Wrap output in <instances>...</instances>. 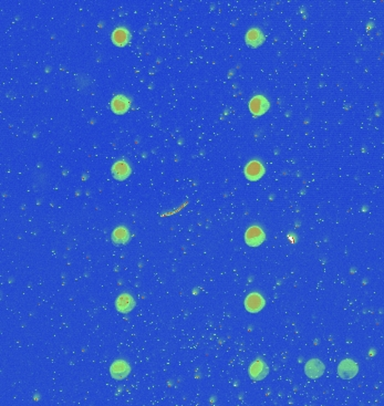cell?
Masks as SVG:
<instances>
[{"mask_svg":"<svg viewBox=\"0 0 384 406\" xmlns=\"http://www.w3.org/2000/svg\"><path fill=\"white\" fill-rule=\"evenodd\" d=\"M359 371L358 364L350 359L343 360L338 367V373L343 380H350L357 375Z\"/></svg>","mask_w":384,"mask_h":406,"instance_id":"obj_1","label":"cell"},{"mask_svg":"<svg viewBox=\"0 0 384 406\" xmlns=\"http://www.w3.org/2000/svg\"><path fill=\"white\" fill-rule=\"evenodd\" d=\"M245 240L250 247H257L265 240V232L259 227H250L245 235Z\"/></svg>","mask_w":384,"mask_h":406,"instance_id":"obj_2","label":"cell"},{"mask_svg":"<svg viewBox=\"0 0 384 406\" xmlns=\"http://www.w3.org/2000/svg\"><path fill=\"white\" fill-rule=\"evenodd\" d=\"M305 372L310 379H318V377H320L323 374V372H325V365H323L321 361L312 359L307 362L305 367Z\"/></svg>","mask_w":384,"mask_h":406,"instance_id":"obj_3","label":"cell"},{"mask_svg":"<svg viewBox=\"0 0 384 406\" xmlns=\"http://www.w3.org/2000/svg\"><path fill=\"white\" fill-rule=\"evenodd\" d=\"M269 108V103L264 96H255L249 103V110L254 115H262Z\"/></svg>","mask_w":384,"mask_h":406,"instance_id":"obj_4","label":"cell"},{"mask_svg":"<svg viewBox=\"0 0 384 406\" xmlns=\"http://www.w3.org/2000/svg\"><path fill=\"white\" fill-rule=\"evenodd\" d=\"M269 369L267 367L265 362L262 361H256L252 364V367L249 369V375L254 381H260L265 379L268 374Z\"/></svg>","mask_w":384,"mask_h":406,"instance_id":"obj_5","label":"cell"},{"mask_svg":"<svg viewBox=\"0 0 384 406\" xmlns=\"http://www.w3.org/2000/svg\"><path fill=\"white\" fill-rule=\"evenodd\" d=\"M265 305V300L258 293H250L245 300V307L249 312L260 311Z\"/></svg>","mask_w":384,"mask_h":406,"instance_id":"obj_6","label":"cell"},{"mask_svg":"<svg viewBox=\"0 0 384 406\" xmlns=\"http://www.w3.org/2000/svg\"><path fill=\"white\" fill-rule=\"evenodd\" d=\"M111 375L115 380H122L125 379L130 373V367L125 361H116L112 364L111 367Z\"/></svg>","mask_w":384,"mask_h":406,"instance_id":"obj_7","label":"cell"},{"mask_svg":"<svg viewBox=\"0 0 384 406\" xmlns=\"http://www.w3.org/2000/svg\"><path fill=\"white\" fill-rule=\"evenodd\" d=\"M265 173V168L257 160H252L248 163V165L245 168L246 177L250 180H257L259 179Z\"/></svg>","mask_w":384,"mask_h":406,"instance_id":"obj_8","label":"cell"},{"mask_svg":"<svg viewBox=\"0 0 384 406\" xmlns=\"http://www.w3.org/2000/svg\"><path fill=\"white\" fill-rule=\"evenodd\" d=\"M111 106L116 114H123L130 107V101L124 95H116L112 100Z\"/></svg>","mask_w":384,"mask_h":406,"instance_id":"obj_9","label":"cell"},{"mask_svg":"<svg viewBox=\"0 0 384 406\" xmlns=\"http://www.w3.org/2000/svg\"><path fill=\"white\" fill-rule=\"evenodd\" d=\"M264 34H262L259 29H257V28L250 29L247 32V35H246V42H247V45L250 47H259L261 43L264 42Z\"/></svg>","mask_w":384,"mask_h":406,"instance_id":"obj_10","label":"cell"},{"mask_svg":"<svg viewBox=\"0 0 384 406\" xmlns=\"http://www.w3.org/2000/svg\"><path fill=\"white\" fill-rule=\"evenodd\" d=\"M112 174L116 179L122 180L131 174V168L128 165V163L123 162V160H119V162H116L114 165H113Z\"/></svg>","mask_w":384,"mask_h":406,"instance_id":"obj_11","label":"cell"},{"mask_svg":"<svg viewBox=\"0 0 384 406\" xmlns=\"http://www.w3.org/2000/svg\"><path fill=\"white\" fill-rule=\"evenodd\" d=\"M135 305V301L132 298L131 296L128 295H122L120 296L118 300H116V308L120 312L128 313L131 310H133Z\"/></svg>","mask_w":384,"mask_h":406,"instance_id":"obj_12","label":"cell"},{"mask_svg":"<svg viewBox=\"0 0 384 406\" xmlns=\"http://www.w3.org/2000/svg\"><path fill=\"white\" fill-rule=\"evenodd\" d=\"M131 35L125 28H116L112 34V40L115 45L118 46H125L130 41Z\"/></svg>","mask_w":384,"mask_h":406,"instance_id":"obj_13","label":"cell"},{"mask_svg":"<svg viewBox=\"0 0 384 406\" xmlns=\"http://www.w3.org/2000/svg\"><path fill=\"white\" fill-rule=\"evenodd\" d=\"M128 238H130V234H128V229L124 227H118L112 234V240L118 245L128 243Z\"/></svg>","mask_w":384,"mask_h":406,"instance_id":"obj_14","label":"cell"}]
</instances>
